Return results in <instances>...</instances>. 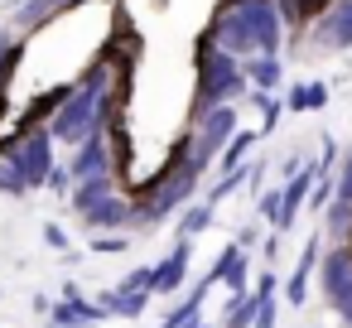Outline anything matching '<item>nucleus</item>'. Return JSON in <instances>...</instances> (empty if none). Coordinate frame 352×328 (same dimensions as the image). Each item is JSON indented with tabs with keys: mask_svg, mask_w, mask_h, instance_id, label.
Masks as SVG:
<instances>
[{
	"mask_svg": "<svg viewBox=\"0 0 352 328\" xmlns=\"http://www.w3.org/2000/svg\"><path fill=\"white\" fill-rule=\"evenodd\" d=\"M198 44H212L232 58L285 54L289 49V25H285L280 0H217Z\"/></svg>",
	"mask_w": 352,
	"mask_h": 328,
	"instance_id": "f257e3e1",
	"label": "nucleus"
},
{
	"mask_svg": "<svg viewBox=\"0 0 352 328\" xmlns=\"http://www.w3.org/2000/svg\"><path fill=\"white\" fill-rule=\"evenodd\" d=\"M246 97V73H241V58L212 49V44H198L193 49V107H188V121L212 111V107H241Z\"/></svg>",
	"mask_w": 352,
	"mask_h": 328,
	"instance_id": "f03ea898",
	"label": "nucleus"
},
{
	"mask_svg": "<svg viewBox=\"0 0 352 328\" xmlns=\"http://www.w3.org/2000/svg\"><path fill=\"white\" fill-rule=\"evenodd\" d=\"M289 44L304 58H342V54H352V0H323Z\"/></svg>",
	"mask_w": 352,
	"mask_h": 328,
	"instance_id": "7ed1b4c3",
	"label": "nucleus"
},
{
	"mask_svg": "<svg viewBox=\"0 0 352 328\" xmlns=\"http://www.w3.org/2000/svg\"><path fill=\"white\" fill-rule=\"evenodd\" d=\"M314 270H318V294H323V304L333 309V304L352 289V241H323Z\"/></svg>",
	"mask_w": 352,
	"mask_h": 328,
	"instance_id": "20e7f679",
	"label": "nucleus"
},
{
	"mask_svg": "<svg viewBox=\"0 0 352 328\" xmlns=\"http://www.w3.org/2000/svg\"><path fill=\"white\" fill-rule=\"evenodd\" d=\"M49 323H58V328H97V323H107L111 314L102 309V299H87L73 280L58 289V299L49 304V314H44Z\"/></svg>",
	"mask_w": 352,
	"mask_h": 328,
	"instance_id": "39448f33",
	"label": "nucleus"
},
{
	"mask_svg": "<svg viewBox=\"0 0 352 328\" xmlns=\"http://www.w3.org/2000/svg\"><path fill=\"white\" fill-rule=\"evenodd\" d=\"M188 265H193V241H188V237H179V241H174L155 265H150V294H155V299H160V294H164V299H174V294L188 285Z\"/></svg>",
	"mask_w": 352,
	"mask_h": 328,
	"instance_id": "423d86ee",
	"label": "nucleus"
},
{
	"mask_svg": "<svg viewBox=\"0 0 352 328\" xmlns=\"http://www.w3.org/2000/svg\"><path fill=\"white\" fill-rule=\"evenodd\" d=\"M150 265H135L121 285H111L107 294H102V309L111 314V318H140L145 309H150Z\"/></svg>",
	"mask_w": 352,
	"mask_h": 328,
	"instance_id": "0eeeda50",
	"label": "nucleus"
},
{
	"mask_svg": "<svg viewBox=\"0 0 352 328\" xmlns=\"http://www.w3.org/2000/svg\"><path fill=\"white\" fill-rule=\"evenodd\" d=\"M78 6H87V0H20V6H10V30H20L25 39H34L39 30L58 25Z\"/></svg>",
	"mask_w": 352,
	"mask_h": 328,
	"instance_id": "6e6552de",
	"label": "nucleus"
},
{
	"mask_svg": "<svg viewBox=\"0 0 352 328\" xmlns=\"http://www.w3.org/2000/svg\"><path fill=\"white\" fill-rule=\"evenodd\" d=\"M318 251H323V232H309V241H304V251H299V261H294V270H289V280H285V299L294 304V309H304L309 304V285H314V265H318Z\"/></svg>",
	"mask_w": 352,
	"mask_h": 328,
	"instance_id": "1a4fd4ad",
	"label": "nucleus"
},
{
	"mask_svg": "<svg viewBox=\"0 0 352 328\" xmlns=\"http://www.w3.org/2000/svg\"><path fill=\"white\" fill-rule=\"evenodd\" d=\"M333 97V87L323 78H299V83H285L280 87V102H285V116H309V111H323Z\"/></svg>",
	"mask_w": 352,
	"mask_h": 328,
	"instance_id": "9d476101",
	"label": "nucleus"
},
{
	"mask_svg": "<svg viewBox=\"0 0 352 328\" xmlns=\"http://www.w3.org/2000/svg\"><path fill=\"white\" fill-rule=\"evenodd\" d=\"M241 73H246V87H256V92H280V87L289 83L285 54H256V58H241Z\"/></svg>",
	"mask_w": 352,
	"mask_h": 328,
	"instance_id": "9b49d317",
	"label": "nucleus"
},
{
	"mask_svg": "<svg viewBox=\"0 0 352 328\" xmlns=\"http://www.w3.org/2000/svg\"><path fill=\"white\" fill-rule=\"evenodd\" d=\"M241 107H251V111H261V140L265 135H275L280 131V121H285V102H280V92H256V87H246V97H241Z\"/></svg>",
	"mask_w": 352,
	"mask_h": 328,
	"instance_id": "f8f14e48",
	"label": "nucleus"
},
{
	"mask_svg": "<svg viewBox=\"0 0 352 328\" xmlns=\"http://www.w3.org/2000/svg\"><path fill=\"white\" fill-rule=\"evenodd\" d=\"M256 145H261V131H256V126H236V135L222 145V155H217L212 174H217V169H241V164L256 155Z\"/></svg>",
	"mask_w": 352,
	"mask_h": 328,
	"instance_id": "ddd939ff",
	"label": "nucleus"
},
{
	"mask_svg": "<svg viewBox=\"0 0 352 328\" xmlns=\"http://www.w3.org/2000/svg\"><path fill=\"white\" fill-rule=\"evenodd\" d=\"M217 222V203H208V198H193V203H184L179 208V222H174V232L179 237H188V241H198L208 227Z\"/></svg>",
	"mask_w": 352,
	"mask_h": 328,
	"instance_id": "4468645a",
	"label": "nucleus"
},
{
	"mask_svg": "<svg viewBox=\"0 0 352 328\" xmlns=\"http://www.w3.org/2000/svg\"><path fill=\"white\" fill-rule=\"evenodd\" d=\"M25 34L20 30H0V92H10V83H15V68H20V58H25Z\"/></svg>",
	"mask_w": 352,
	"mask_h": 328,
	"instance_id": "2eb2a0df",
	"label": "nucleus"
},
{
	"mask_svg": "<svg viewBox=\"0 0 352 328\" xmlns=\"http://www.w3.org/2000/svg\"><path fill=\"white\" fill-rule=\"evenodd\" d=\"M246 179H251V160H246V164H241V169H217V174H212V184H208V188H203V198H208V203H217V208H222V203H227V198H236V193H241V188H246Z\"/></svg>",
	"mask_w": 352,
	"mask_h": 328,
	"instance_id": "dca6fc26",
	"label": "nucleus"
},
{
	"mask_svg": "<svg viewBox=\"0 0 352 328\" xmlns=\"http://www.w3.org/2000/svg\"><path fill=\"white\" fill-rule=\"evenodd\" d=\"M208 289H212L208 280H198V285H188V294H184V299H179V304H174L169 314H164V323H160V328H179V323H188V318H198V309H203V299H208Z\"/></svg>",
	"mask_w": 352,
	"mask_h": 328,
	"instance_id": "f3484780",
	"label": "nucleus"
},
{
	"mask_svg": "<svg viewBox=\"0 0 352 328\" xmlns=\"http://www.w3.org/2000/svg\"><path fill=\"white\" fill-rule=\"evenodd\" d=\"M333 198H338V203H352V145L338 150V164H333Z\"/></svg>",
	"mask_w": 352,
	"mask_h": 328,
	"instance_id": "a211bd4d",
	"label": "nucleus"
},
{
	"mask_svg": "<svg viewBox=\"0 0 352 328\" xmlns=\"http://www.w3.org/2000/svg\"><path fill=\"white\" fill-rule=\"evenodd\" d=\"M328 203H333V164H323V169H318V179H314V188H309V203H304V208L318 217Z\"/></svg>",
	"mask_w": 352,
	"mask_h": 328,
	"instance_id": "6ab92c4d",
	"label": "nucleus"
},
{
	"mask_svg": "<svg viewBox=\"0 0 352 328\" xmlns=\"http://www.w3.org/2000/svg\"><path fill=\"white\" fill-rule=\"evenodd\" d=\"M87 246L102 251V256H111V251H126L131 246V232H97V237H87Z\"/></svg>",
	"mask_w": 352,
	"mask_h": 328,
	"instance_id": "aec40b11",
	"label": "nucleus"
},
{
	"mask_svg": "<svg viewBox=\"0 0 352 328\" xmlns=\"http://www.w3.org/2000/svg\"><path fill=\"white\" fill-rule=\"evenodd\" d=\"M0 193H6V198H25V193H30V184L15 174L10 160H0Z\"/></svg>",
	"mask_w": 352,
	"mask_h": 328,
	"instance_id": "412c9836",
	"label": "nucleus"
},
{
	"mask_svg": "<svg viewBox=\"0 0 352 328\" xmlns=\"http://www.w3.org/2000/svg\"><path fill=\"white\" fill-rule=\"evenodd\" d=\"M44 188H49V193H58V198H68V188H73V174H68V164H63V160H58V164L49 169Z\"/></svg>",
	"mask_w": 352,
	"mask_h": 328,
	"instance_id": "4be33fe9",
	"label": "nucleus"
},
{
	"mask_svg": "<svg viewBox=\"0 0 352 328\" xmlns=\"http://www.w3.org/2000/svg\"><path fill=\"white\" fill-rule=\"evenodd\" d=\"M44 241H49L58 256H68V251H73V241H68V232H63L58 222H44Z\"/></svg>",
	"mask_w": 352,
	"mask_h": 328,
	"instance_id": "5701e85b",
	"label": "nucleus"
},
{
	"mask_svg": "<svg viewBox=\"0 0 352 328\" xmlns=\"http://www.w3.org/2000/svg\"><path fill=\"white\" fill-rule=\"evenodd\" d=\"M261 237H265V232H261L256 222H246V227H236V232H232V241H236L241 251H256V246H261Z\"/></svg>",
	"mask_w": 352,
	"mask_h": 328,
	"instance_id": "b1692460",
	"label": "nucleus"
},
{
	"mask_svg": "<svg viewBox=\"0 0 352 328\" xmlns=\"http://www.w3.org/2000/svg\"><path fill=\"white\" fill-rule=\"evenodd\" d=\"M275 251H280V232H265V237H261V261L275 265Z\"/></svg>",
	"mask_w": 352,
	"mask_h": 328,
	"instance_id": "393cba45",
	"label": "nucleus"
},
{
	"mask_svg": "<svg viewBox=\"0 0 352 328\" xmlns=\"http://www.w3.org/2000/svg\"><path fill=\"white\" fill-rule=\"evenodd\" d=\"M251 328H275V299H265V304H261V314L251 318Z\"/></svg>",
	"mask_w": 352,
	"mask_h": 328,
	"instance_id": "a878e982",
	"label": "nucleus"
},
{
	"mask_svg": "<svg viewBox=\"0 0 352 328\" xmlns=\"http://www.w3.org/2000/svg\"><path fill=\"white\" fill-rule=\"evenodd\" d=\"M333 314H338V318H342V323L352 328V289H347V294H342V299L333 304Z\"/></svg>",
	"mask_w": 352,
	"mask_h": 328,
	"instance_id": "bb28decb",
	"label": "nucleus"
}]
</instances>
